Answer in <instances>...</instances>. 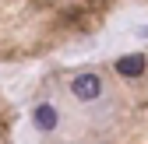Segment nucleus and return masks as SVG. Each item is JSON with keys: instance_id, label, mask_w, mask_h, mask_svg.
Instances as JSON below:
<instances>
[{"instance_id": "2", "label": "nucleus", "mask_w": 148, "mask_h": 144, "mask_svg": "<svg viewBox=\"0 0 148 144\" xmlns=\"http://www.w3.org/2000/svg\"><path fill=\"white\" fill-rule=\"evenodd\" d=\"M116 74H123V77H141L145 74V56L138 53V56H120L116 60Z\"/></svg>"}, {"instance_id": "3", "label": "nucleus", "mask_w": 148, "mask_h": 144, "mask_svg": "<svg viewBox=\"0 0 148 144\" xmlns=\"http://www.w3.org/2000/svg\"><path fill=\"white\" fill-rule=\"evenodd\" d=\"M35 127H39V130H53V127H57V109H53V105H39V109H35Z\"/></svg>"}, {"instance_id": "1", "label": "nucleus", "mask_w": 148, "mask_h": 144, "mask_svg": "<svg viewBox=\"0 0 148 144\" xmlns=\"http://www.w3.org/2000/svg\"><path fill=\"white\" fill-rule=\"evenodd\" d=\"M71 92H74V98H81V102H92V98H99L102 95V77L99 74H78L71 81Z\"/></svg>"}]
</instances>
